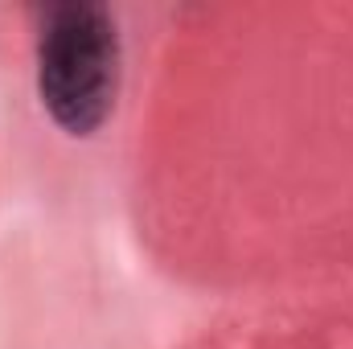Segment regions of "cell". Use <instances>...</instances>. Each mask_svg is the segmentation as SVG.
Returning a JSON list of instances; mask_svg holds the SVG:
<instances>
[{"instance_id":"1","label":"cell","mask_w":353,"mask_h":349,"mask_svg":"<svg viewBox=\"0 0 353 349\" xmlns=\"http://www.w3.org/2000/svg\"><path fill=\"white\" fill-rule=\"evenodd\" d=\"M119 66L123 46L107 4L66 0L37 12V99L66 136L87 140L111 119Z\"/></svg>"}]
</instances>
